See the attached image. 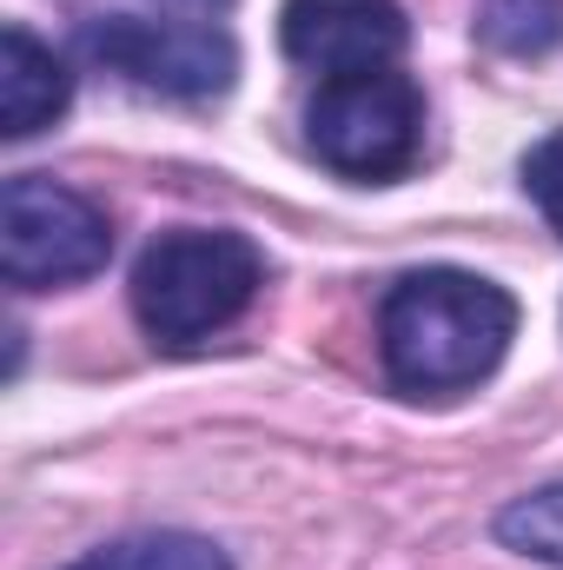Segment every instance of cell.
I'll use <instances>...</instances> for the list:
<instances>
[{"mask_svg": "<svg viewBox=\"0 0 563 570\" xmlns=\"http://www.w3.org/2000/svg\"><path fill=\"white\" fill-rule=\"evenodd\" d=\"M511 338H517V298L477 273H457V266L405 273L378 305L385 379L418 399L491 379L497 358L511 352Z\"/></svg>", "mask_w": 563, "mask_h": 570, "instance_id": "obj_1", "label": "cell"}, {"mask_svg": "<svg viewBox=\"0 0 563 570\" xmlns=\"http://www.w3.org/2000/svg\"><path fill=\"white\" fill-rule=\"evenodd\" d=\"M266 285V259L246 233L179 226L159 233L134 266V318L152 345H199L226 332Z\"/></svg>", "mask_w": 563, "mask_h": 570, "instance_id": "obj_2", "label": "cell"}, {"mask_svg": "<svg viewBox=\"0 0 563 570\" xmlns=\"http://www.w3.org/2000/svg\"><path fill=\"white\" fill-rule=\"evenodd\" d=\"M305 140L338 179L385 186L412 173L424 153V94L412 73L378 67V73H345L325 80L305 107Z\"/></svg>", "mask_w": 563, "mask_h": 570, "instance_id": "obj_3", "label": "cell"}, {"mask_svg": "<svg viewBox=\"0 0 563 570\" xmlns=\"http://www.w3.org/2000/svg\"><path fill=\"white\" fill-rule=\"evenodd\" d=\"M113 259V226L93 199L47 173H13L0 193V273L20 292L93 279Z\"/></svg>", "mask_w": 563, "mask_h": 570, "instance_id": "obj_4", "label": "cell"}, {"mask_svg": "<svg viewBox=\"0 0 563 570\" xmlns=\"http://www.w3.org/2000/svg\"><path fill=\"white\" fill-rule=\"evenodd\" d=\"M80 53L107 73H120L140 94L166 100H213L239 73V47L219 27L192 20H146V13H107L80 27Z\"/></svg>", "mask_w": 563, "mask_h": 570, "instance_id": "obj_5", "label": "cell"}, {"mask_svg": "<svg viewBox=\"0 0 563 570\" xmlns=\"http://www.w3.org/2000/svg\"><path fill=\"white\" fill-rule=\"evenodd\" d=\"M412 27L398 0H285L279 7V47L285 60L345 80V73H378L398 67Z\"/></svg>", "mask_w": 563, "mask_h": 570, "instance_id": "obj_6", "label": "cell"}, {"mask_svg": "<svg viewBox=\"0 0 563 570\" xmlns=\"http://www.w3.org/2000/svg\"><path fill=\"white\" fill-rule=\"evenodd\" d=\"M73 100V73L53 47H40L27 27L0 33V134L27 140L40 127H53Z\"/></svg>", "mask_w": 563, "mask_h": 570, "instance_id": "obj_7", "label": "cell"}, {"mask_svg": "<svg viewBox=\"0 0 563 570\" xmlns=\"http://www.w3.org/2000/svg\"><path fill=\"white\" fill-rule=\"evenodd\" d=\"M67 570H233V558L192 531H140V538H113V544L87 551Z\"/></svg>", "mask_w": 563, "mask_h": 570, "instance_id": "obj_8", "label": "cell"}, {"mask_svg": "<svg viewBox=\"0 0 563 570\" xmlns=\"http://www.w3.org/2000/svg\"><path fill=\"white\" fill-rule=\"evenodd\" d=\"M497 544H511L517 558H537V564L563 570V484L544 491H524L497 511Z\"/></svg>", "mask_w": 563, "mask_h": 570, "instance_id": "obj_9", "label": "cell"}, {"mask_svg": "<svg viewBox=\"0 0 563 570\" xmlns=\"http://www.w3.org/2000/svg\"><path fill=\"white\" fill-rule=\"evenodd\" d=\"M477 33L504 53H544L563 33V0H484Z\"/></svg>", "mask_w": 563, "mask_h": 570, "instance_id": "obj_10", "label": "cell"}, {"mask_svg": "<svg viewBox=\"0 0 563 570\" xmlns=\"http://www.w3.org/2000/svg\"><path fill=\"white\" fill-rule=\"evenodd\" d=\"M517 173H524V193H531V206L551 219V233H563V127L531 146Z\"/></svg>", "mask_w": 563, "mask_h": 570, "instance_id": "obj_11", "label": "cell"}]
</instances>
